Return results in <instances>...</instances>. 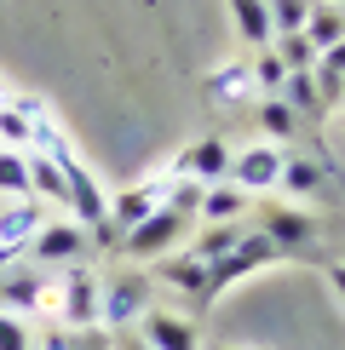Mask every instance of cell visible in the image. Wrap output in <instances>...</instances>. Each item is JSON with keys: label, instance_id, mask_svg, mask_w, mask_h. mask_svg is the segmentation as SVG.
Here are the masks:
<instances>
[{"label": "cell", "instance_id": "1", "mask_svg": "<svg viewBox=\"0 0 345 350\" xmlns=\"http://www.w3.org/2000/svg\"><path fill=\"white\" fill-rule=\"evenodd\" d=\"M190 224H196V218H184V213H172V207H155L144 224H133L121 236V253L133 258V265H155V258H167L172 247L190 236Z\"/></svg>", "mask_w": 345, "mask_h": 350}, {"label": "cell", "instance_id": "2", "mask_svg": "<svg viewBox=\"0 0 345 350\" xmlns=\"http://www.w3.org/2000/svg\"><path fill=\"white\" fill-rule=\"evenodd\" d=\"M144 310H150V275L144 270H115L104 282V304H98V327L110 333H127L144 322Z\"/></svg>", "mask_w": 345, "mask_h": 350}, {"label": "cell", "instance_id": "3", "mask_svg": "<svg viewBox=\"0 0 345 350\" xmlns=\"http://www.w3.org/2000/svg\"><path fill=\"white\" fill-rule=\"evenodd\" d=\"M81 253H86V230L75 218H47L35 230V241L23 247V258L40 270H69V265H81Z\"/></svg>", "mask_w": 345, "mask_h": 350}, {"label": "cell", "instance_id": "4", "mask_svg": "<svg viewBox=\"0 0 345 350\" xmlns=\"http://www.w3.org/2000/svg\"><path fill=\"white\" fill-rule=\"evenodd\" d=\"M277 258H282V253H277V241H270L265 230H242V241L230 247L219 265H207V275H213V299H219L230 282H242V275H253V270L277 265Z\"/></svg>", "mask_w": 345, "mask_h": 350}, {"label": "cell", "instance_id": "5", "mask_svg": "<svg viewBox=\"0 0 345 350\" xmlns=\"http://www.w3.org/2000/svg\"><path fill=\"white\" fill-rule=\"evenodd\" d=\"M282 161H288L282 144H248V150L230 155V184H236L242 196H265V189H277Z\"/></svg>", "mask_w": 345, "mask_h": 350}, {"label": "cell", "instance_id": "6", "mask_svg": "<svg viewBox=\"0 0 345 350\" xmlns=\"http://www.w3.org/2000/svg\"><path fill=\"white\" fill-rule=\"evenodd\" d=\"M47 293H52V270L29 265V258H18L12 270H0V310L18 316V322H23L29 310H40V304H47Z\"/></svg>", "mask_w": 345, "mask_h": 350}, {"label": "cell", "instance_id": "7", "mask_svg": "<svg viewBox=\"0 0 345 350\" xmlns=\"http://www.w3.org/2000/svg\"><path fill=\"white\" fill-rule=\"evenodd\" d=\"M98 304H104V282H98L86 265H69L64 282H58V310H64V327H98Z\"/></svg>", "mask_w": 345, "mask_h": 350}, {"label": "cell", "instance_id": "8", "mask_svg": "<svg viewBox=\"0 0 345 350\" xmlns=\"http://www.w3.org/2000/svg\"><path fill=\"white\" fill-rule=\"evenodd\" d=\"M162 201H167V178H144V184L115 189V196H110V230H115V236H127V230L144 224Z\"/></svg>", "mask_w": 345, "mask_h": 350}, {"label": "cell", "instance_id": "9", "mask_svg": "<svg viewBox=\"0 0 345 350\" xmlns=\"http://www.w3.org/2000/svg\"><path fill=\"white\" fill-rule=\"evenodd\" d=\"M230 144L225 138H196L190 150L179 155V161H172V172L167 178H196V184H225L230 178Z\"/></svg>", "mask_w": 345, "mask_h": 350}, {"label": "cell", "instance_id": "10", "mask_svg": "<svg viewBox=\"0 0 345 350\" xmlns=\"http://www.w3.org/2000/svg\"><path fill=\"white\" fill-rule=\"evenodd\" d=\"M150 282L179 287V293H190L196 304H213V275H207V265H201L196 253H167V258H155Z\"/></svg>", "mask_w": 345, "mask_h": 350}, {"label": "cell", "instance_id": "11", "mask_svg": "<svg viewBox=\"0 0 345 350\" xmlns=\"http://www.w3.org/2000/svg\"><path fill=\"white\" fill-rule=\"evenodd\" d=\"M138 339L150 345V350H201L196 322H184V316H172V310H144Z\"/></svg>", "mask_w": 345, "mask_h": 350}, {"label": "cell", "instance_id": "12", "mask_svg": "<svg viewBox=\"0 0 345 350\" xmlns=\"http://www.w3.org/2000/svg\"><path fill=\"white\" fill-rule=\"evenodd\" d=\"M40 224H47V201H35V196H23V201H0V247L23 253V247L35 241Z\"/></svg>", "mask_w": 345, "mask_h": 350}, {"label": "cell", "instance_id": "13", "mask_svg": "<svg viewBox=\"0 0 345 350\" xmlns=\"http://www.w3.org/2000/svg\"><path fill=\"white\" fill-rule=\"evenodd\" d=\"M29 196L47 201V207H69V172H64L58 155L29 150Z\"/></svg>", "mask_w": 345, "mask_h": 350}, {"label": "cell", "instance_id": "14", "mask_svg": "<svg viewBox=\"0 0 345 350\" xmlns=\"http://www.w3.org/2000/svg\"><path fill=\"white\" fill-rule=\"evenodd\" d=\"M259 230L277 241V253H299V247H311V241H316V218H311V213H299V207H277Z\"/></svg>", "mask_w": 345, "mask_h": 350}, {"label": "cell", "instance_id": "15", "mask_svg": "<svg viewBox=\"0 0 345 350\" xmlns=\"http://www.w3.org/2000/svg\"><path fill=\"white\" fill-rule=\"evenodd\" d=\"M230 23H236V35L248 40L253 52H265L270 40H277V29H270V0H230Z\"/></svg>", "mask_w": 345, "mask_h": 350}, {"label": "cell", "instance_id": "16", "mask_svg": "<svg viewBox=\"0 0 345 350\" xmlns=\"http://www.w3.org/2000/svg\"><path fill=\"white\" fill-rule=\"evenodd\" d=\"M248 213V196H242L236 184H201V207H196V218L201 224H236V218Z\"/></svg>", "mask_w": 345, "mask_h": 350}, {"label": "cell", "instance_id": "17", "mask_svg": "<svg viewBox=\"0 0 345 350\" xmlns=\"http://www.w3.org/2000/svg\"><path fill=\"white\" fill-rule=\"evenodd\" d=\"M305 40L316 52H328L334 40H345V6L334 0H311V18H305Z\"/></svg>", "mask_w": 345, "mask_h": 350}, {"label": "cell", "instance_id": "18", "mask_svg": "<svg viewBox=\"0 0 345 350\" xmlns=\"http://www.w3.org/2000/svg\"><path fill=\"white\" fill-rule=\"evenodd\" d=\"M277 189H288L294 201H311L316 189H322V161H311V155H288L282 161V178Z\"/></svg>", "mask_w": 345, "mask_h": 350}, {"label": "cell", "instance_id": "19", "mask_svg": "<svg viewBox=\"0 0 345 350\" xmlns=\"http://www.w3.org/2000/svg\"><path fill=\"white\" fill-rule=\"evenodd\" d=\"M248 92H253V69L248 64H225V69L207 75V98L213 104H242Z\"/></svg>", "mask_w": 345, "mask_h": 350}, {"label": "cell", "instance_id": "20", "mask_svg": "<svg viewBox=\"0 0 345 350\" xmlns=\"http://www.w3.org/2000/svg\"><path fill=\"white\" fill-rule=\"evenodd\" d=\"M236 241H242V230H236V224H201V236L184 247V253H196L201 265H219V258H225Z\"/></svg>", "mask_w": 345, "mask_h": 350}, {"label": "cell", "instance_id": "21", "mask_svg": "<svg viewBox=\"0 0 345 350\" xmlns=\"http://www.w3.org/2000/svg\"><path fill=\"white\" fill-rule=\"evenodd\" d=\"M259 133H265V144H288L299 133V115L282 104V98H265V104H259Z\"/></svg>", "mask_w": 345, "mask_h": 350}, {"label": "cell", "instance_id": "22", "mask_svg": "<svg viewBox=\"0 0 345 350\" xmlns=\"http://www.w3.org/2000/svg\"><path fill=\"white\" fill-rule=\"evenodd\" d=\"M29 196V150H0V201Z\"/></svg>", "mask_w": 345, "mask_h": 350}, {"label": "cell", "instance_id": "23", "mask_svg": "<svg viewBox=\"0 0 345 350\" xmlns=\"http://www.w3.org/2000/svg\"><path fill=\"white\" fill-rule=\"evenodd\" d=\"M277 98H282L294 115H328V109H322V98H316V75H311V69H305V75H288Z\"/></svg>", "mask_w": 345, "mask_h": 350}, {"label": "cell", "instance_id": "24", "mask_svg": "<svg viewBox=\"0 0 345 350\" xmlns=\"http://www.w3.org/2000/svg\"><path fill=\"white\" fill-rule=\"evenodd\" d=\"M270 52L288 64V75H305V69H316V46H311L305 35H277V40H270Z\"/></svg>", "mask_w": 345, "mask_h": 350}, {"label": "cell", "instance_id": "25", "mask_svg": "<svg viewBox=\"0 0 345 350\" xmlns=\"http://www.w3.org/2000/svg\"><path fill=\"white\" fill-rule=\"evenodd\" d=\"M248 69H253V86H259L265 98H277V92H282V81H288V64H282V57L270 52V46H265V52H253V64H248Z\"/></svg>", "mask_w": 345, "mask_h": 350}, {"label": "cell", "instance_id": "26", "mask_svg": "<svg viewBox=\"0 0 345 350\" xmlns=\"http://www.w3.org/2000/svg\"><path fill=\"white\" fill-rule=\"evenodd\" d=\"M305 18H311V0H270V29L277 35H305Z\"/></svg>", "mask_w": 345, "mask_h": 350}, {"label": "cell", "instance_id": "27", "mask_svg": "<svg viewBox=\"0 0 345 350\" xmlns=\"http://www.w3.org/2000/svg\"><path fill=\"white\" fill-rule=\"evenodd\" d=\"M29 115L23 109H12V104H0V150H29Z\"/></svg>", "mask_w": 345, "mask_h": 350}, {"label": "cell", "instance_id": "28", "mask_svg": "<svg viewBox=\"0 0 345 350\" xmlns=\"http://www.w3.org/2000/svg\"><path fill=\"white\" fill-rule=\"evenodd\" d=\"M0 350H29V327L6 310H0Z\"/></svg>", "mask_w": 345, "mask_h": 350}, {"label": "cell", "instance_id": "29", "mask_svg": "<svg viewBox=\"0 0 345 350\" xmlns=\"http://www.w3.org/2000/svg\"><path fill=\"white\" fill-rule=\"evenodd\" d=\"M316 69H328V75H345V40H334L328 52H316Z\"/></svg>", "mask_w": 345, "mask_h": 350}, {"label": "cell", "instance_id": "30", "mask_svg": "<svg viewBox=\"0 0 345 350\" xmlns=\"http://www.w3.org/2000/svg\"><path fill=\"white\" fill-rule=\"evenodd\" d=\"M328 287H334L340 304H345V258H340V265H328Z\"/></svg>", "mask_w": 345, "mask_h": 350}, {"label": "cell", "instance_id": "31", "mask_svg": "<svg viewBox=\"0 0 345 350\" xmlns=\"http://www.w3.org/2000/svg\"><path fill=\"white\" fill-rule=\"evenodd\" d=\"M18 258H23V253H12V247H0V270H12Z\"/></svg>", "mask_w": 345, "mask_h": 350}, {"label": "cell", "instance_id": "32", "mask_svg": "<svg viewBox=\"0 0 345 350\" xmlns=\"http://www.w3.org/2000/svg\"><path fill=\"white\" fill-rule=\"evenodd\" d=\"M115 350H150L144 339H115Z\"/></svg>", "mask_w": 345, "mask_h": 350}, {"label": "cell", "instance_id": "33", "mask_svg": "<svg viewBox=\"0 0 345 350\" xmlns=\"http://www.w3.org/2000/svg\"><path fill=\"white\" fill-rule=\"evenodd\" d=\"M47 350H69V339H64V333H58V339H47Z\"/></svg>", "mask_w": 345, "mask_h": 350}, {"label": "cell", "instance_id": "34", "mask_svg": "<svg viewBox=\"0 0 345 350\" xmlns=\"http://www.w3.org/2000/svg\"><path fill=\"white\" fill-rule=\"evenodd\" d=\"M0 104H6V86H0Z\"/></svg>", "mask_w": 345, "mask_h": 350}, {"label": "cell", "instance_id": "35", "mask_svg": "<svg viewBox=\"0 0 345 350\" xmlns=\"http://www.w3.org/2000/svg\"><path fill=\"white\" fill-rule=\"evenodd\" d=\"M334 6H345V0H334Z\"/></svg>", "mask_w": 345, "mask_h": 350}]
</instances>
